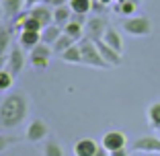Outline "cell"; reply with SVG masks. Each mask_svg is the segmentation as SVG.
I'll list each match as a JSON object with an SVG mask.
<instances>
[{"mask_svg": "<svg viewBox=\"0 0 160 156\" xmlns=\"http://www.w3.org/2000/svg\"><path fill=\"white\" fill-rule=\"evenodd\" d=\"M29 115V99L25 93H10L0 103V128L14 129L27 119Z\"/></svg>", "mask_w": 160, "mask_h": 156, "instance_id": "cell-1", "label": "cell"}, {"mask_svg": "<svg viewBox=\"0 0 160 156\" xmlns=\"http://www.w3.org/2000/svg\"><path fill=\"white\" fill-rule=\"evenodd\" d=\"M78 45H80V52H82V64L92 66V68H111L107 62L103 60V56H101V52H99V48H97L94 39L82 37L78 41Z\"/></svg>", "mask_w": 160, "mask_h": 156, "instance_id": "cell-2", "label": "cell"}, {"mask_svg": "<svg viewBox=\"0 0 160 156\" xmlns=\"http://www.w3.org/2000/svg\"><path fill=\"white\" fill-rule=\"evenodd\" d=\"M123 31L132 37H148L152 33V21L144 14L129 17V19L123 21Z\"/></svg>", "mask_w": 160, "mask_h": 156, "instance_id": "cell-3", "label": "cell"}, {"mask_svg": "<svg viewBox=\"0 0 160 156\" xmlns=\"http://www.w3.org/2000/svg\"><path fill=\"white\" fill-rule=\"evenodd\" d=\"M47 136H49V128H47V123L43 121L41 117H35V119L29 121L27 129H25V140H27V142L37 144V142H41V140H45Z\"/></svg>", "mask_w": 160, "mask_h": 156, "instance_id": "cell-4", "label": "cell"}, {"mask_svg": "<svg viewBox=\"0 0 160 156\" xmlns=\"http://www.w3.org/2000/svg\"><path fill=\"white\" fill-rule=\"evenodd\" d=\"M52 53H53L52 45H47V43L39 41L37 45L31 49V56H29V60H31V66L39 68V70H45V68L49 66V58H52Z\"/></svg>", "mask_w": 160, "mask_h": 156, "instance_id": "cell-5", "label": "cell"}, {"mask_svg": "<svg viewBox=\"0 0 160 156\" xmlns=\"http://www.w3.org/2000/svg\"><path fill=\"white\" fill-rule=\"evenodd\" d=\"M101 146H103L107 152L125 148L127 146V136L121 132V129H109V132H105L103 138H101Z\"/></svg>", "mask_w": 160, "mask_h": 156, "instance_id": "cell-6", "label": "cell"}, {"mask_svg": "<svg viewBox=\"0 0 160 156\" xmlns=\"http://www.w3.org/2000/svg\"><path fill=\"white\" fill-rule=\"evenodd\" d=\"M23 68H25V53H23V49L21 48H12L8 52V58H6V70L17 78V76H21Z\"/></svg>", "mask_w": 160, "mask_h": 156, "instance_id": "cell-7", "label": "cell"}, {"mask_svg": "<svg viewBox=\"0 0 160 156\" xmlns=\"http://www.w3.org/2000/svg\"><path fill=\"white\" fill-rule=\"evenodd\" d=\"M107 21L103 17H92V19L86 21V27H84V37H90V39H103L105 31H107Z\"/></svg>", "mask_w": 160, "mask_h": 156, "instance_id": "cell-8", "label": "cell"}, {"mask_svg": "<svg viewBox=\"0 0 160 156\" xmlns=\"http://www.w3.org/2000/svg\"><path fill=\"white\" fill-rule=\"evenodd\" d=\"M99 148H101V144L97 140H92V138H80L72 146V154L74 156H94Z\"/></svg>", "mask_w": 160, "mask_h": 156, "instance_id": "cell-9", "label": "cell"}, {"mask_svg": "<svg viewBox=\"0 0 160 156\" xmlns=\"http://www.w3.org/2000/svg\"><path fill=\"white\" fill-rule=\"evenodd\" d=\"M62 29H64V33L70 35L74 41H80V39L84 37V14H74Z\"/></svg>", "mask_w": 160, "mask_h": 156, "instance_id": "cell-10", "label": "cell"}, {"mask_svg": "<svg viewBox=\"0 0 160 156\" xmlns=\"http://www.w3.org/2000/svg\"><path fill=\"white\" fill-rule=\"evenodd\" d=\"M133 150L136 152H148V154H160V136H144L138 138L133 142Z\"/></svg>", "mask_w": 160, "mask_h": 156, "instance_id": "cell-11", "label": "cell"}, {"mask_svg": "<svg viewBox=\"0 0 160 156\" xmlns=\"http://www.w3.org/2000/svg\"><path fill=\"white\" fill-rule=\"evenodd\" d=\"M94 43H97V48H99L101 56H103V60L107 62L109 66H121L123 58H121V53H119L117 49H113L111 45H107V43H105L103 39H97Z\"/></svg>", "mask_w": 160, "mask_h": 156, "instance_id": "cell-12", "label": "cell"}, {"mask_svg": "<svg viewBox=\"0 0 160 156\" xmlns=\"http://www.w3.org/2000/svg\"><path fill=\"white\" fill-rule=\"evenodd\" d=\"M29 13L33 14V17H35V19H37L39 23L43 25V27H47V25H52V23H53V10H52V6H47L45 2L33 4Z\"/></svg>", "mask_w": 160, "mask_h": 156, "instance_id": "cell-13", "label": "cell"}, {"mask_svg": "<svg viewBox=\"0 0 160 156\" xmlns=\"http://www.w3.org/2000/svg\"><path fill=\"white\" fill-rule=\"evenodd\" d=\"M41 41V31H29V29H23L19 35V43L27 49H33L37 43Z\"/></svg>", "mask_w": 160, "mask_h": 156, "instance_id": "cell-14", "label": "cell"}, {"mask_svg": "<svg viewBox=\"0 0 160 156\" xmlns=\"http://www.w3.org/2000/svg\"><path fill=\"white\" fill-rule=\"evenodd\" d=\"M64 33V29L60 27V25L52 23V25H47V27L41 29V41L47 43V45H53V43L58 41V37Z\"/></svg>", "mask_w": 160, "mask_h": 156, "instance_id": "cell-15", "label": "cell"}, {"mask_svg": "<svg viewBox=\"0 0 160 156\" xmlns=\"http://www.w3.org/2000/svg\"><path fill=\"white\" fill-rule=\"evenodd\" d=\"M62 62H66V64H82V52H80V45L78 41L72 43L68 49H64V52L60 53Z\"/></svg>", "mask_w": 160, "mask_h": 156, "instance_id": "cell-16", "label": "cell"}, {"mask_svg": "<svg viewBox=\"0 0 160 156\" xmlns=\"http://www.w3.org/2000/svg\"><path fill=\"white\" fill-rule=\"evenodd\" d=\"M103 41L107 43V45H111L113 49H117L119 53L123 52V39H121V35H119L117 29L107 27V31H105V35H103Z\"/></svg>", "mask_w": 160, "mask_h": 156, "instance_id": "cell-17", "label": "cell"}, {"mask_svg": "<svg viewBox=\"0 0 160 156\" xmlns=\"http://www.w3.org/2000/svg\"><path fill=\"white\" fill-rule=\"evenodd\" d=\"M72 8H70V4H62V6H56L53 8V23L56 25H60V27H64V25L68 23V21L72 19Z\"/></svg>", "mask_w": 160, "mask_h": 156, "instance_id": "cell-18", "label": "cell"}, {"mask_svg": "<svg viewBox=\"0 0 160 156\" xmlns=\"http://www.w3.org/2000/svg\"><path fill=\"white\" fill-rule=\"evenodd\" d=\"M25 0H0V8L4 10L6 17H17L23 10Z\"/></svg>", "mask_w": 160, "mask_h": 156, "instance_id": "cell-19", "label": "cell"}, {"mask_svg": "<svg viewBox=\"0 0 160 156\" xmlns=\"http://www.w3.org/2000/svg\"><path fill=\"white\" fill-rule=\"evenodd\" d=\"M146 119H148V125L152 129H158L160 128V101L152 103L146 111Z\"/></svg>", "mask_w": 160, "mask_h": 156, "instance_id": "cell-20", "label": "cell"}, {"mask_svg": "<svg viewBox=\"0 0 160 156\" xmlns=\"http://www.w3.org/2000/svg\"><path fill=\"white\" fill-rule=\"evenodd\" d=\"M74 14H88L92 10V0H68Z\"/></svg>", "mask_w": 160, "mask_h": 156, "instance_id": "cell-21", "label": "cell"}, {"mask_svg": "<svg viewBox=\"0 0 160 156\" xmlns=\"http://www.w3.org/2000/svg\"><path fill=\"white\" fill-rule=\"evenodd\" d=\"M43 156H64V148H62V144L58 140L49 138L45 142V146H43Z\"/></svg>", "mask_w": 160, "mask_h": 156, "instance_id": "cell-22", "label": "cell"}, {"mask_svg": "<svg viewBox=\"0 0 160 156\" xmlns=\"http://www.w3.org/2000/svg\"><path fill=\"white\" fill-rule=\"evenodd\" d=\"M72 43H76V41H74V39L70 37V35L62 33L60 37H58V41H56V43L52 45V49H53V53H62L64 49H68V48H70Z\"/></svg>", "mask_w": 160, "mask_h": 156, "instance_id": "cell-23", "label": "cell"}, {"mask_svg": "<svg viewBox=\"0 0 160 156\" xmlns=\"http://www.w3.org/2000/svg\"><path fill=\"white\" fill-rule=\"evenodd\" d=\"M14 84V76L10 74L6 68H0V93H4V90H10Z\"/></svg>", "mask_w": 160, "mask_h": 156, "instance_id": "cell-24", "label": "cell"}, {"mask_svg": "<svg viewBox=\"0 0 160 156\" xmlns=\"http://www.w3.org/2000/svg\"><path fill=\"white\" fill-rule=\"evenodd\" d=\"M138 8V2H133V0H127V2H117V6H115V10L117 13H121L123 17H132L133 13H136Z\"/></svg>", "mask_w": 160, "mask_h": 156, "instance_id": "cell-25", "label": "cell"}, {"mask_svg": "<svg viewBox=\"0 0 160 156\" xmlns=\"http://www.w3.org/2000/svg\"><path fill=\"white\" fill-rule=\"evenodd\" d=\"M6 49H10V33L0 27V56H4Z\"/></svg>", "mask_w": 160, "mask_h": 156, "instance_id": "cell-26", "label": "cell"}, {"mask_svg": "<svg viewBox=\"0 0 160 156\" xmlns=\"http://www.w3.org/2000/svg\"><path fill=\"white\" fill-rule=\"evenodd\" d=\"M19 142V138H14V136H8V133H0V152H4L8 150L12 144Z\"/></svg>", "mask_w": 160, "mask_h": 156, "instance_id": "cell-27", "label": "cell"}, {"mask_svg": "<svg viewBox=\"0 0 160 156\" xmlns=\"http://www.w3.org/2000/svg\"><path fill=\"white\" fill-rule=\"evenodd\" d=\"M47 6H52V8H56V6H62V4H68V0H43Z\"/></svg>", "mask_w": 160, "mask_h": 156, "instance_id": "cell-28", "label": "cell"}, {"mask_svg": "<svg viewBox=\"0 0 160 156\" xmlns=\"http://www.w3.org/2000/svg\"><path fill=\"white\" fill-rule=\"evenodd\" d=\"M109 156H129V154H127V148H119V150L109 152Z\"/></svg>", "mask_w": 160, "mask_h": 156, "instance_id": "cell-29", "label": "cell"}, {"mask_svg": "<svg viewBox=\"0 0 160 156\" xmlns=\"http://www.w3.org/2000/svg\"><path fill=\"white\" fill-rule=\"evenodd\" d=\"M94 156H109V152H107V150H105V148H103V146H101V148H99V150H97V154H94Z\"/></svg>", "mask_w": 160, "mask_h": 156, "instance_id": "cell-30", "label": "cell"}, {"mask_svg": "<svg viewBox=\"0 0 160 156\" xmlns=\"http://www.w3.org/2000/svg\"><path fill=\"white\" fill-rule=\"evenodd\" d=\"M39 2H43V0H25V4L33 6V4H39Z\"/></svg>", "mask_w": 160, "mask_h": 156, "instance_id": "cell-31", "label": "cell"}, {"mask_svg": "<svg viewBox=\"0 0 160 156\" xmlns=\"http://www.w3.org/2000/svg\"><path fill=\"white\" fill-rule=\"evenodd\" d=\"M101 2H103V4L107 6V4H111V2H113V0H101Z\"/></svg>", "mask_w": 160, "mask_h": 156, "instance_id": "cell-32", "label": "cell"}, {"mask_svg": "<svg viewBox=\"0 0 160 156\" xmlns=\"http://www.w3.org/2000/svg\"><path fill=\"white\" fill-rule=\"evenodd\" d=\"M144 156H158V154H148V152H144Z\"/></svg>", "mask_w": 160, "mask_h": 156, "instance_id": "cell-33", "label": "cell"}, {"mask_svg": "<svg viewBox=\"0 0 160 156\" xmlns=\"http://www.w3.org/2000/svg\"><path fill=\"white\" fill-rule=\"evenodd\" d=\"M115 2H127V0H115Z\"/></svg>", "mask_w": 160, "mask_h": 156, "instance_id": "cell-34", "label": "cell"}, {"mask_svg": "<svg viewBox=\"0 0 160 156\" xmlns=\"http://www.w3.org/2000/svg\"><path fill=\"white\" fill-rule=\"evenodd\" d=\"M158 136H160V128H158Z\"/></svg>", "mask_w": 160, "mask_h": 156, "instance_id": "cell-35", "label": "cell"}]
</instances>
